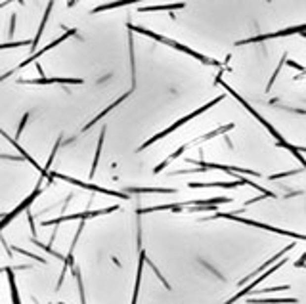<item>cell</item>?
Masks as SVG:
<instances>
[{
    "label": "cell",
    "instance_id": "d6986e66",
    "mask_svg": "<svg viewBox=\"0 0 306 304\" xmlns=\"http://www.w3.org/2000/svg\"><path fill=\"white\" fill-rule=\"evenodd\" d=\"M186 4L184 2H178V4H163V6H142L140 12H161V10H169V12H175L184 8Z\"/></svg>",
    "mask_w": 306,
    "mask_h": 304
},
{
    "label": "cell",
    "instance_id": "74e56055",
    "mask_svg": "<svg viewBox=\"0 0 306 304\" xmlns=\"http://www.w3.org/2000/svg\"><path fill=\"white\" fill-rule=\"evenodd\" d=\"M59 304H65V303H59Z\"/></svg>",
    "mask_w": 306,
    "mask_h": 304
},
{
    "label": "cell",
    "instance_id": "d590c367",
    "mask_svg": "<svg viewBox=\"0 0 306 304\" xmlns=\"http://www.w3.org/2000/svg\"><path fill=\"white\" fill-rule=\"evenodd\" d=\"M4 6H6V2H2V4H0V8H4Z\"/></svg>",
    "mask_w": 306,
    "mask_h": 304
},
{
    "label": "cell",
    "instance_id": "cb8c5ba5",
    "mask_svg": "<svg viewBox=\"0 0 306 304\" xmlns=\"http://www.w3.org/2000/svg\"><path fill=\"white\" fill-rule=\"evenodd\" d=\"M73 275L77 279V285H79V295H81V304H87V297H85V285H83V275H81V270L75 266L73 268Z\"/></svg>",
    "mask_w": 306,
    "mask_h": 304
},
{
    "label": "cell",
    "instance_id": "e575fe53",
    "mask_svg": "<svg viewBox=\"0 0 306 304\" xmlns=\"http://www.w3.org/2000/svg\"><path fill=\"white\" fill-rule=\"evenodd\" d=\"M2 272H6V268H0V274H2Z\"/></svg>",
    "mask_w": 306,
    "mask_h": 304
},
{
    "label": "cell",
    "instance_id": "603a6c76",
    "mask_svg": "<svg viewBox=\"0 0 306 304\" xmlns=\"http://www.w3.org/2000/svg\"><path fill=\"white\" fill-rule=\"evenodd\" d=\"M129 54H131V79H132V88H136V61H134V41H132V33L129 31Z\"/></svg>",
    "mask_w": 306,
    "mask_h": 304
},
{
    "label": "cell",
    "instance_id": "44dd1931",
    "mask_svg": "<svg viewBox=\"0 0 306 304\" xmlns=\"http://www.w3.org/2000/svg\"><path fill=\"white\" fill-rule=\"evenodd\" d=\"M247 304H297V299H247Z\"/></svg>",
    "mask_w": 306,
    "mask_h": 304
},
{
    "label": "cell",
    "instance_id": "e0dca14e",
    "mask_svg": "<svg viewBox=\"0 0 306 304\" xmlns=\"http://www.w3.org/2000/svg\"><path fill=\"white\" fill-rule=\"evenodd\" d=\"M52 8H54V2H50V4L46 6V12H44L43 21H41V25H39L37 37H35V39H33V43H31V52H35V50H37V46H39V43H41V37H43L44 27H46V21H48V17H50V12H52Z\"/></svg>",
    "mask_w": 306,
    "mask_h": 304
},
{
    "label": "cell",
    "instance_id": "f546056e",
    "mask_svg": "<svg viewBox=\"0 0 306 304\" xmlns=\"http://www.w3.org/2000/svg\"><path fill=\"white\" fill-rule=\"evenodd\" d=\"M297 173H301V169H299V171H289V173L274 174V176H270V180H279V178H285V176H291V174H297Z\"/></svg>",
    "mask_w": 306,
    "mask_h": 304
},
{
    "label": "cell",
    "instance_id": "30bf717a",
    "mask_svg": "<svg viewBox=\"0 0 306 304\" xmlns=\"http://www.w3.org/2000/svg\"><path fill=\"white\" fill-rule=\"evenodd\" d=\"M39 193H41V182L37 184V188L33 189V193H31V195L27 197V199H25V201H21L19 205H17V207H15L14 211H12V213H8L6 217L0 220V232H2V230H4V228H6V226H8V224H10V222H12V220H14V218L17 217V215H19V213H21V211H27V207H29L31 203L35 201L37 197H39Z\"/></svg>",
    "mask_w": 306,
    "mask_h": 304
},
{
    "label": "cell",
    "instance_id": "2e32d148",
    "mask_svg": "<svg viewBox=\"0 0 306 304\" xmlns=\"http://www.w3.org/2000/svg\"><path fill=\"white\" fill-rule=\"evenodd\" d=\"M132 94V90H129V92H127V94H123V96H121V98H117L115 101H113V103H111V105H107V107H105V109H103L102 113H100V115H96L94 117V119H92V121H90V123H87V125H85V127H83V132H87L88 129H92V127H94V125H96V123H98V121H102V117H105L107 115V113H109V111H111V109H115L117 105H121V103H123V101L127 100V98H129V96H131Z\"/></svg>",
    "mask_w": 306,
    "mask_h": 304
},
{
    "label": "cell",
    "instance_id": "9c48e42d",
    "mask_svg": "<svg viewBox=\"0 0 306 304\" xmlns=\"http://www.w3.org/2000/svg\"><path fill=\"white\" fill-rule=\"evenodd\" d=\"M285 262H287V259H283V261H279V262H277V264H274V266H272L270 270H266V272H264L262 275H259V277H255V281H253L251 285H247L245 289H241V291H239V293H237V295H233V297H232V299H230V301H226V304H233V303H237V301H239V299H243L245 295H249V293H253V291H255V287H257L259 283H262V281H264V279H266V277H270V275L274 274L276 270H279V268H281V266H283Z\"/></svg>",
    "mask_w": 306,
    "mask_h": 304
},
{
    "label": "cell",
    "instance_id": "ffe728a7",
    "mask_svg": "<svg viewBox=\"0 0 306 304\" xmlns=\"http://www.w3.org/2000/svg\"><path fill=\"white\" fill-rule=\"evenodd\" d=\"M175 188H127V193H176Z\"/></svg>",
    "mask_w": 306,
    "mask_h": 304
},
{
    "label": "cell",
    "instance_id": "d6a6232c",
    "mask_svg": "<svg viewBox=\"0 0 306 304\" xmlns=\"http://www.w3.org/2000/svg\"><path fill=\"white\" fill-rule=\"evenodd\" d=\"M14 27H15V15H12V23H10V31H8V35H10V37L14 35Z\"/></svg>",
    "mask_w": 306,
    "mask_h": 304
},
{
    "label": "cell",
    "instance_id": "52a82bcc",
    "mask_svg": "<svg viewBox=\"0 0 306 304\" xmlns=\"http://www.w3.org/2000/svg\"><path fill=\"white\" fill-rule=\"evenodd\" d=\"M119 211V207H107V209H100V211H85V213H77V215H65V217L54 218V220H44L43 226H58L61 222H67V220H88V218H96L102 217V215H109V213H115Z\"/></svg>",
    "mask_w": 306,
    "mask_h": 304
},
{
    "label": "cell",
    "instance_id": "8d00e7d4",
    "mask_svg": "<svg viewBox=\"0 0 306 304\" xmlns=\"http://www.w3.org/2000/svg\"><path fill=\"white\" fill-rule=\"evenodd\" d=\"M303 37H305V39H306V33H305V35H303Z\"/></svg>",
    "mask_w": 306,
    "mask_h": 304
},
{
    "label": "cell",
    "instance_id": "7402d4cb",
    "mask_svg": "<svg viewBox=\"0 0 306 304\" xmlns=\"http://www.w3.org/2000/svg\"><path fill=\"white\" fill-rule=\"evenodd\" d=\"M105 127L100 132V138H98V149H96V155H94V163H92V169H90V178L96 174V169H98V161H100V155H102V147H103V138H105Z\"/></svg>",
    "mask_w": 306,
    "mask_h": 304
},
{
    "label": "cell",
    "instance_id": "9a60e30c",
    "mask_svg": "<svg viewBox=\"0 0 306 304\" xmlns=\"http://www.w3.org/2000/svg\"><path fill=\"white\" fill-rule=\"evenodd\" d=\"M0 136H4V138H6V140H8V142H10V144L14 145L15 149H17V151H19V157H23V159L27 161V163H31V167H35V169H37V171H39V173L43 174V167H41V165H39V163H37V161L33 159V157H31L29 153H27V151H25V149H23V147H21V145L17 144V140H14V138H12V136H8V134H6V132L2 130V129H0Z\"/></svg>",
    "mask_w": 306,
    "mask_h": 304
},
{
    "label": "cell",
    "instance_id": "8fae6325",
    "mask_svg": "<svg viewBox=\"0 0 306 304\" xmlns=\"http://www.w3.org/2000/svg\"><path fill=\"white\" fill-rule=\"evenodd\" d=\"M19 85H83V79L63 77H41V79H19Z\"/></svg>",
    "mask_w": 306,
    "mask_h": 304
},
{
    "label": "cell",
    "instance_id": "3957f363",
    "mask_svg": "<svg viewBox=\"0 0 306 304\" xmlns=\"http://www.w3.org/2000/svg\"><path fill=\"white\" fill-rule=\"evenodd\" d=\"M213 218H226V220H233V222H239V224H245V226L261 228L264 232H272V233H277V235H287V237H293V239H303V241H306V235H303V233H295V232H289V230L274 228V226H270V224H262V222H257V220H249V218L233 215V213H217V215L211 217V220H213Z\"/></svg>",
    "mask_w": 306,
    "mask_h": 304
},
{
    "label": "cell",
    "instance_id": "8992f818",
    "mask_svg": "<svg viewBox=\"0 0 306 304\" xmlns=\"http://www.w3.org/2000/svg\"><path fill=\"white\" fill-rule=\"evenodd\" d=\"M54 178H59L63 182H69L73 186H79V188H85V189H92V191H98V193H105V195H111V197H119V199H129L127 193H121V191H113V189H105L100 188L96 184H90V182H81L77 178H71V176H65V174H59V173H50L48 174V182H52Z\"/></svg>",
    "mask_w": 306,
    "mask_h": 304
},
{
    "label": "cell",
    "instance_id": "5bb4252c",
    "mask_svg": "<svg viewBox=\"0 0 306 304\" xmlns=\"http://www.w3.org/2000/svg\"><path fill=\"white\" fill-rule=\"evenodd\" d=\"M293 247H295V243H291V245H287V247H285V249H281V251H279V253H276V255H274L272 259H268V261L264 262L262 266H259V268H257V270H255L253 274H249L247 277H243V279L239 281V285H245V283H247V281H249V279H251V277H255V275H257V274H261V272H264V268H268V266H272V264H274V262H276L277 259H281V257H283V255H285L287 251H291Z\"/></svg>",
    "mask_w": 306,
    "mask_h": 304
},
{
    "label": "cell",
    "instance_id": "7c38bea8",
    "mask_svg": "<svg viewBox=\"0 0 306 304\" xmlns=\"http://www.w3.org/2000/svg\"><path fill=\"white\" fill-rule=\"evenodd\" d=\"M73 35H77V29H65V33H63V35H61L59 39H56V41H52V43L48 44V46H44V48H43V50H41V52H35L33 56H29V59H23V61H21V63H19V65H17L15 69H21V67H27V65H29V63H33L35 59H39V58H41V56H43V54H46L48 50L56 48L58 44H61V43H63V41H67V39H69V37H73Z\"/></svg>",
    "mask_w": 306,
    "mask_h": 304
},
{
    "label": "cell",
    "instance_id": "6da1fadb",
    "mask_svg": "<svg viewBox=\"0 0 306 304\" xmlns=\"http://www.w3.org/2000/svg\"><path fill=\"white\" fill-rule=\"evenodd\" d=\"M217 83H219V85H222V87H224V90H228V92L232 94L233 98H235V100L239 101V103H241V105H243V107L247 109L249 113H251V115L255 117V119H257V121H259V123L262 125L264 129H266V130H268V132H270V134H272V136H274V138H276V145H277V147H285L287 151H291L293 155H295L297 159L301 161L303 169H305V171H306V161H305V157H303V151H305V153H306V147H301V145H293V144H289V142H287V140H285V138H283V136H281V134H279V132H277L276 129H274V127H272V125H270V123H268V121H266V119H264V117L261 115V113H259V111H255V107H253V105H251L249 101L243 100V98H241V96H239V94H237V92H235L233 88L228 87V85H226V83H224V81H222L220 77H217Z\"/></svg>",
    "mask_w": 306,
    "mask_h": 304
},
{
    "label": "cell",
    "instance_id": "1f68e13d",
    "mask_svg": "<svg viewBox=\"0 0 306 304\" xmlns=\"http://www.w3.org/2000/svg\"><path fill=\"white\" fill-rule=\"evenodd\" d=\"M295 266H297V268H305V266H306V253L303 255V257H301V259H299V261L295 262Z\"/></svg>",
    "mask_w": 306,
    "mask_h": 304
},
{
    "label": "cell",
    "instance_id": "ac0fdd59",
    "mask_svg": "<svg viewBox=\"0 0 306 304\" xmlns=\"http://www.w3.org/2000/svg\"><path fill=\"white\" fill-rule=\"evenodd\" d=\"M6 274H8V283H10V293H12V303L14 304H21L19 301V291H17V285H15V275H14V268H6Z\"/></svg>",
    "mask_w": 306,
    "mask_h": 304
},
{
    "label": "cell",
    "instance_id": "83f0119b",
    "mask_svg": "<svg viewBox=\"0 0 306 304\" xmlns=\"http://www.w3.org/2000/svg\"><path fill=\"white\" fill-rule=\"evenodd\" d=\"M289 285H279V287H266V289H255L257 293H276V291H287Z\"/></svg>",
    "mask_w": 306,
    "mask_h": 304
},
{
    "label": "cell",
    "instance_id": "d4e9b609",
    "mask_svg": "<svg viewBox=\"0 0 306 304\" xmlns=\"http://www.w3.org/2000/svg\"><path fill=\"white\" fill-rule=\"evenodd\" d=\"M285 61H287V54H283V56H281V59H279V65H277V67H276V71H274V75L270 77V81H268V85H266V92H270V88L274 87V83H276L277 75H279V71H281V67L285 65Z\"/></svg>",
    "mask_w": 306,
    "mask_h": 304
},
{
    "label": "cell",
    "instance_id": "484cf974",
    "mask_svg": "<svg viewBox=\"0 0 306 304\" xmlns=\"http://www.w3.org/2000/svg\"><path fill=\"white\" fill-rule=\"evenodd\" d=\"M131 2H111V4H102V6H98V8H94L92 10V14H100L103 10H113V8H121V6H129Z\"/></svg>",
    "mask_w": 306,
    "mask_h": 304
},
{
    "label": "cell",
    "instance_id": "836d02e7",
    "mask_svg": "<svg viewBox=\"0 0 306 304\" xmlns=\"http://www.w3.org/2000/svg\"><path fill=\"white\" fill-rule=\"evenodd\" d=\"M14 73H15V69H12V71H8V73H4V75H0V83H2L4 79H8L10 75H14Z\"/></svg>",
    "mask_w": 306,
    "mask_h": 304
},
{
    "label": "cell",
    "instance_id": "277c9868",
    "mask_svg": "<svg viewBox=\"0 0 306 304\" xmlns=\"http://www.w3.org/2000/svg\"><path fill=\"white\" fill-rule=\"evenodd\" d=\"M222 98H224V96H219V98H215V100H211V101H209V103H205V105H201L199 109H195V111H191V113H188V115H186V117H182V119H178V121H176L175 125H171L169 129H165V130H161L159 134H155L153 138H149L147 142H144V144H142V145H140V147H138V151H144V149H146V147H149V145H151V144H155V142H159V140H163L165 136H169L171 132H175L176 129H178V127H182V125H186L188 121H191V119H195V117H197V115H201V113H205V111H207V109H211L213 105H217L219 101H222Z\"/></svg>",
    "mask_w": 306,
    "mask_h": 304
},
{
    "label": "cell",
    "instance_id": "f1b7e54d",
    "mask_svg": "<svg viewBox=\"0 0 306 304\" xmlns=\"http://www.w3.org/2000/svg\"><path fill=\"white\" fill-rule=\"evenodd\" d=\"M27 121H29V113H25V115L21 117V121H19V127H17V136H15V138H19V136H21V132H23V129H25Z\"/></svg>",
    "mask_w": 306,
    "mask_h": 304
},
{
    "label": "cell",
    "instance_id": "7a4b0ae2",
    "mask_svg": "<svg viewBox=\"0 0 306 304\" xmlns=\"http://www.w3.org/2000/svg\"><path fill=\"white\" fill-rule=\"evenodd\" d=\"M127 27H129V31H131V33H140V35H146V37L153 39V41H157V43L167 44V46H171V48H175V50H180V52L188 54V56H191V58L199 59V61H201V63H205V65H215V67H220V65H222L220 61H217V59L207 58V56L199 54V52H195V50H191V48L184 46V44L176 43V41H173V39H167V37H163V35H157V33H153V31H149V29H144V27H140V25H132V23H127Z\"/></svg>",
    "mask_w": 306,
    "mask_h": 304
},
{
    "label": "cell",
    "instance_id": "4fadbf2b",
    "mask_svg": "<svg viewBox=\"0 0 306 304\" xmlns=\"http://www.w3.org/2000/svg\"><path fill=\"white\" fill-rule=\"evenodd\" d=\"M146 251L142 249L140 251V259H138V270H136V281H134V293H132V303L136 304L138 303V293H140V283H142V274H144V264H146Z\"/></svg>",
    "mask_w": 306,
    "mask_h": 304
},
{
    "label": "cell",
    "instance_id": "5b68a950",
    "mask_svg": "<svg viewBox=\"0 0 306 304\" xmlns=\"http://www.w3.org/2000/svg\"><path fill=\"white\" fill-rule=\"evenodd\" d=\"M188 163H193V165H199V169H188V171H176L173 173L175 176L178 174H190V173H205V171H224V173L230 174H251V176H261L259 173L255 171H249V169H241V167H228V165H219V163H207V161L199 159L193 161L188 159Z\"/></svg>",
    "mask_w": 306,
    "mask_h": 304
},
{
    "label": "cell",
    "instance_id": "4316f807",
    "mask_svg": "<svg viewBox=\"0 0 306 304\" xmlns=\"http://www.w3.org/2000/svg\"><path fill=\"white\" fill-rule=\"evenodd\" d=\"M15 253H21V255H25V257H29V259H35L37 262H41V264H46V261L44 259H41V257H37V255H31V253H27V251H23V249H19V247H14Z\"/></svg>",
    "mask_w": 306,
    "mask_h": 304
},
{
    "label": "cell",
    "instance_id": "ba28073f",
    "mask_svg": "<svg viewBox=\"0 0 306 304\" xmlns=\"http://www.w3.org/2000/svg\"><path fill=\"white\" fill-rule=\"evenodd\" d=\"M306 33V23L305 25H297V27H289V29L283 31H276V33H268V35H261V37H251L245 41H237V46H243V44H253V43H262L268 39H279V37H289V35H305Z\"/></svg>",
    "mask_w": 306,
    "mask_h": 304
},
{
    "label": "cell",
    "instance_id": "4dcf8cb0",
    "mask_svg": "<svg viewBox=\"0 0 306 304\" xmlns=\"http://www.w3.org/2000/svg\"><path fill=\"white\" fill-rule=\"evenodd\" d=\"M285 65H289V67H293V69H297V71H301V73H305L306 69L303 67V65H299V63H295V61H291V59H287L285 61Z\"/></svg>",
    "mask_w": 306,
    "mask_h": 304
}]
</instances>
